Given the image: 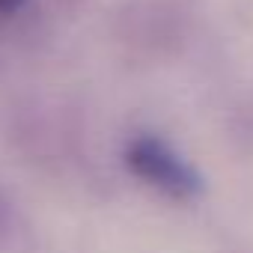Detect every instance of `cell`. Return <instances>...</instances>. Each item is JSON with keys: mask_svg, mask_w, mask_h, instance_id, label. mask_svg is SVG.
<instances>
[{"mask_svg": "<svg viewBox=\"0 0 253 253\" xmlns=\"http://www.w3.org/2000/svg\"><path fill=\"white\" fill-rule=\"evenodd\" d=\"M125 164L137 179L173 200H191L203 191L200 173L176 149L152 134H140L125 146Z\"/></svg>", "mask_w": 253, "mask_h": 253, "instance_id": "1", "label": "cell"}, {"mask_svg": "<svg viewBox=\"0 0 253 253\" xmlns=\"http://www.w3.org/2000/svg\"><path fill=\"white\" fill-rule=\"evenodd\" d=\"M24 3H27V0H0V18H12V15H18Z\"/></svg>", "mask_w": 253, "mask_h": 253, "instance_id": "2", "label": "cell"}]
</instances>
